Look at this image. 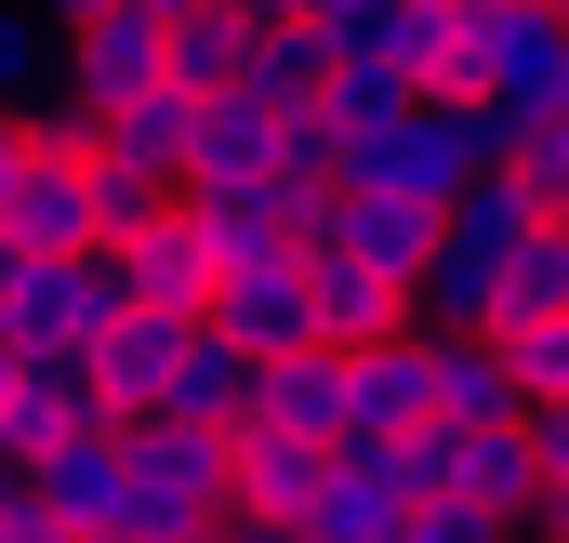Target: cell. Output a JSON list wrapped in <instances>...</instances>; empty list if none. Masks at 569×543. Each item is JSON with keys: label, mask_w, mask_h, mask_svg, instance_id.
Masks as SVG:
<instances>
[{"label": "cell", "mask_w": 569, "mask_h": 543, "mask_svg": "<svg viewBox=\"0 0 569 543\" xmlns=\"http://www.w3.org/2000/svg\"><path fill=\"white\" fill-rule=\"evenodd\" d=\"M517 159V120L477 93V107H437V93H411V120L398 134H371L358 159H345V186H385V199H425V213H450L477 172H503Z\"/></svg>", "instance_id": "1"}, {"label": "cell", "mask_w": 569, "mask_h": 543, "mask_svg": "<svg viewBox=\"0 0 569 543\" xmlns=\"http://www.w3.org/2000/svg\"><path fill=\"white\" fill-rule=\"evenodd\" d=\"M226 517V424H172V411H120V531L186 543Z\"/></svg>", "instance_id": "2"}, {"label": "cell", "mask_w": 569, "mask_h": 543, "mask_svg": "<svg viewBox=\"0 0 569 543\" xmlns=\"http://www.w3.org/2000/svg\"><path fill=\"white\" fill-rule=\"evenodd\" d=\"M53 80H67L93 120L133 107V93H172V67H159V13L107 0V13H80V27H53Z\"/></svg>", "instance_id": "3"}, {"label": "cell", "mask_w": 569, "mask_h": 543, "mask_svg": "<svg viewBox=\"0 0 569 543\" xmlns=\"http://www.w3.org/2000/svg\"><path fill=\"white\" fill-rule=\"evenodd\" d=\"M305 253H331V266H371V278H425L437 253V213L425 199H385V186H318V226H305Z\"/></svg>", "instance_id": "4"}, {"label": "cell", "mask_w": 569, "mask_h": 543, "mask_svg": "<svg viewBox=\"0 0 569 543\" xmlns=\"http://www.w3.org/2000/svg\"><path fill=\"white\" fill-rule=\"evenodd\" d=\"M186 226L212 239V266H279V253H305V226H318V186H279V172L186 186Z\"/></svg>", "instance_id": "5"}, {"label": "cell", "mask_w": 569, "mask_h": 543, "mask_svg": "<svg viewBox=\"0 0 569 543\" xmlns=\"http://www.w3.org/2000/svg\"><path fill=\"white\" fill-rule=\"evenodd\" d=\"M0 253H40V266L93 253V159L27 146V172H13V199H0Z\"/></svg>", "instance_id": "6"}, {"label": "cell", "mask_w": 569, "mask_h": 543, "mask_svg": "<svg viewBox=\"0 0 569 543\" xmlns=\"http://www.w3.org/2000/svg\"><path fill=\"white\" fill-rule=\"evenodd\" d=\"M437 491H450V504H477V517H503V531H530V504H543V477H530V437H517V424H437Z\"/></svg>", "instance_id": "7"}, {"label": "cell", "mask_w": 569, "mask_h": 543, "mask_svg": "<svg viewBox=\"0 0 569 543\" xmlns=\"http://www.w3.org/2000/svg\"><path fill=\"white\" fill-rule=\"evenodd\" d=\"M27 504L53 517V531H120V424H80V437H53V451H27Z\"/></svg>", "instance_id": "8"}, {"label": "cell", "mask_w": 569, "mask_h": 543, "mask_svg": "<svg viewBox=\"0 0 569 543\" xmlns=\"http://www.w3.org/2000/svg\"><path fill=\"white\" fill-rule=\"evenodd\" d=\"M212 332H226L239 358H291V345H318L305 253H279V266H226V278H212Z\"/></svg>", "instance_id": "9"}, {"label": "cell", "mask_w": 569, "mask_h": 543, "mask_svg": "<svg viewBox=\"0 0 569 543\" xmlns=\"http://www.w3.org/2000/svg\"><path fill=\"white\" fill-rule=\"evenodd\" d=\"M411 424H425V318L345 358V437H331V451H385V437H411Z\"/></svg>", "instance_id": "10"}, {"label": "cell", "mask_w": 569, "mask_h": 543, "mask_svg": "<svg viewBox=\"0 0 569 543\" xmlns=\"http://www.w3.org/2000/svg\"><path fill=\"white\" fill-rule=\"evenodd\" d=\"M398 517H411L398 451H331V477H318V504L291 517V543H398Z\"/></svg>", "instance_id": "11"}, {"label": "cell", "mask_w": 569, "mask_h": 543, "mask_svg": "<svg viewBox=\"0 0 569 543\" xmlns=\"http://www.w3.org/2000/svg\"><path fill=\"white\" fill-rule=\"evenodd\" d=\"M120 278H133V305H146V318L199 332V318H212V278H226V266H212V239H199V226H186V199H172L146 239H120Z\"/></svg>", "instance_id": "12"}, {"label": "cell", "mask_w": 569, "mask_h": 543, "mask_svg": "<svg viewBox=\"0 0 569 543\" xmlns=\"http://www.w3.org/2000/svg\"><path fill=\"white\" fill-rule=\"evenodd\" d=\"M80 424H107V411H93V358H80V345L13 358V398H0V451H13V464H27V451H53V437H80Z\"/></svg>", "instance_id": "13"}, {"label": "cell", "mask_w": 569, "mask_h": 543, "mask_svg": "<svg viewBox=\"0 0 569 543\" xmlns=\"http://www.w3.org/2000/svg\"><path fill=\"white\" fill-rule=\"evenodd\" d=\"M239 424H266V437H318V451H331V437H345V358H331V345H291V358H266Z\"/></svg>", "instance_id": "14"}, {"label": "cell", "mask_w": 569, "mask_h": 543, "mask_svg": "<svg viewBox=\"0 0 569 543\" xmlns=\"http://www.w3.org/2000/svg\"><path fill=\"white\" fill-rule=\"evenodd\" d=\"M543 226H557V199H543L530 172H477V186H463V199L437 213V239H463L477 266H517V253H530Z\"/></svg>", "instance_id": "15"}, {"label": "cell", "mask_w": 569, "mask_h": 543, "mask_svg": "<svg viewBox=\"0 0 569 543\" xmlns=\"http://www.w3.org/2000/svg\"><path fill=\"white\" fill-rule=\"evenodd\" d=\"M425 424H517V385H503L490 332H425Z\"/></svg>", "instance_id": "16"}, {"label": "cell", "mask_w": 569, "mask_h": 543, "mask_svg": "<svg viewBox=\"0 0 569 543\" xmlns=\"http://www.w3.org/2000/svg\"><path fill=\"white\" fill-rule=\"evenodd\" d=\"M305 305H318V345L331 358H358V345H385V332H411V292L371 266H331V253H305Z\"/></svg>", "instance_id": "17"}, {"label": "cell", "mask_w": 569, "mask_h": 543, "mask_svg": "<svg viewBox=\"0 0 569 543\" xmlns=\"http://www.w3.org/2000/svg\"><path fill=\"white\" fill-rule=\"evenodd\" d=\"M279 172V120L239 93H186V186H252Z\"/></svg>", "instance_id": "18"}, {"label": "cell", "mask_w": 569, "mask_h": 543, "mask_svg": "<svg viewBox=\"0 0 569 543\" xmlns=\"http://www.w3.org/2000/svg\"><path fill=\"white\" fill-rule=\"evenodd\" d=\"M252 372H266V358H239V345L199 318V332L172 345V385H159L146 411H172V424H239V411H252Z\"/></svg>", "instance_id": "19"}, {"label": "cell", "mask_w": 569, "mask_h": 543, "mask_svg": "<svg viewBox=\"0 0 569 543\" xmlns=\"http://www.w3.org/2000/svg\"><path fill=\"white\" fill-rule=\"evenodd\" d=\"M318 80H331V53H318V27L305 13H279V27H252V53H239V107H266V120H291V107H318Z\"/></svg>", "instance_id": "20"}, {"label": "cell", "mask_w": 569, "mask_h": 543, "mask_svg": "<svg viewBox=\"0 0 569 543\" xmlns=\"http://www.w3.org/2000/svg\"><path fill=\"white\" fill-rule=\"evenodd\" d=\"M172 345H186V332H172V318H120V332H93V345H80V358H93V411H107V424H120V411H146L159 398V385H172Z\"/></svg>", "instance_id": "21"}, {"label": "cell", "mask_w": 569, "mask_h": 543, "mask_svg": "<svg viewBox=\"0 0 569 543\" xmlns=\"http://www.w3.org/2000/svg\"><path fill=\"white\" fill-rule=\"evenodd\" d=\"M93 159H120V172H146V186L186 199V93H133V107H107V120H93Z\"/></svg>", "instance_id": "22"}, {"label": "cell", "mask_w": 569, "mask_h": 543, "mask_svg": "<svg viewBox=\"0 0 569 543\" xmlns=\"http://www.w3.org/2000/svg\"><path fill=\"white\" fill-rule=\"evenodd\" d=\"M490 305H503V266H477L463 239H437L425 278H411V318L425 332H490Z\"/></svg>", "instance_id": "23"}, {"label": "cell", "mask_w": 569, "mask_h": 543, "mask_svg": "<svg viewBox=\"0 0 569 543\" xmlns=\"http://www.w3.org/2000/svg\"><path fill=\"white\" fill-rule=\"evenodd\" d=\"M239 53H252V27H239L226 0H199V13H172V27H159L172 93H226V80H239Z\"/></svg>", "instance_id": "24"}, {"label": "cell", "mask_w": 569, "mask_h": 543, "mask_svg": "<svg viewBox=\"0 0 569 543\" xmlns=\"http://www.w3.org/2000/svg\"><path fill=\"white\" fill-rule=\"evenodd\" d=\"M318 120H331L345 159H358L371 134H398V120H411V67H331V80H318Z\"/></svg>", "instance_id": "25"}, {"label": "cell", "mask_w": 569, "mask_h": 543, "mask_svg": "<svg viewBox=\"0 0 569 543\" xmlns=\"http://www.w3.org/2000/svg\"><path fill=\"white\" fill-rule=\"evenodd\" d=\"M490 345H503V385H517V411H530V398H569V305H557V318H503Z\"/></svg>", "instance_id": "26"}, {"label": "cell", "mask_w": 569, "mask_h": 543, "mask_svg": "<svg viewBox=\"0 0 569 543\" xmlns=\"http://www.w3.org/2000/svg\"><path fill=\"white\" fill-rule=\"evenodd\" d=\"M40 93H53V13L0 0V120H27Z\"/></svg>", "instance_id": "27"}, {"label": "cell", "mask_w": 569, "mask_h": 543, "mask_svg": "<svg viewBox=\"0 0 569 543\" xmlns=\"http://www.w3.org/2000/svg\"><path fill=\"white\" fill-rule=\"evenodd\" d=\"M133 318V278H120V253L93 239V253H67V332L93 345V332H120Z\"/></svg>", "instance_id": "28"}, {"label": "cell", "mask_w": 569, "mask_h": 543, "mask_svg": "<svg viewBox=\"0 0 569 543\" xmlns=\"http://www.w3.org/2000/svg\"><path fill=\"white\" fill-rule=\"evenodd\" d=\"M557 305H569V239L543 226V239L503 266V305H490V332H503V318H557Z\"/></svg>", "instance_id": "29"}, {"label": "cell", "mask_w": 569, "mask_h": 543, "mask_svg": "<svg viewBox=\"0 0 569 543\" xmlns=\"http://www.w3.org/2000/svg\"><path fill=\"white\" fill-rule=\"evenodd\" d=\"M172 213V186H146V172H120V159H93V239L120 253V239H146Z\"/></svg>", "instance_id": "30"}, {"label": "cell", "mask_w": 569, "mask_h": 543, "mask_svg": "<svg viewBox=\"0 0 569 543\" xmlns=\"http://www.w3.org/2000/svg\"><path fill=\"white\" fill-rule=\"evenodd\" d=\"M398 543H517L503 517H477V504H450V491H425L411 517H398Z\"/></svg>", "instance_id": "31"}, {"label": "cell", "mask_w": 569, "mask_h": 543, "mask_svg": "<svg viewBox=\"0 0 569 543\" xmlns=\"http://www.w3.org/2000/svg\"><path fill=\"white\" fill-rule=\"evenodd\" d=\"M517 437H530V477L569 491V398H530V411H517Z\"/></svg>", "instance_id": "32"}, {"label": "cell", "mask_w": 569, "mask_h": 543, "mask_svg": "<svg viewBox=\"0 0 569 543\" xmlns=\"http://www.w3.org/2000/svg\"><path fill=\"white\" fill-rule=\"evenodd\" d=\"M503 172H530L543 199H569V120H530V134H517V159H503Z\"/></svg>", "instance_id": "33"}, {"label": "cell", "mask_w": 569, "mask_h": 543, "mask_svg": "<svg viewBox=\"0 0 569 543\" xmlns=\"http://www.w3.org/2000/svg\"><path fill=\"white\" fill-rule=\"evenodd\" d=\"M13 172H27V120H0V199H13Z\"/></svg>", "instance_id": "34"}, {"label": "cell", "mask_w": 569, "mask_h": 543, "mask_svg": "<svg viewBox=\"0 0 569 543\" xmlns=\"http://www.w3.org/2000/svg\"><path fill=\"white\" fill-rule=\"evenodd\" d=\"M226 13H239V27H279V13H305V0H226Z\"/></svg>", "instance_id": "35"}, {"label": "cell", "mask_w": 569, "mask_h": 543, "mask_svg": "<svg viewBox=\"0 0 569 543\" xmlns=\"http://www.w3.org/2000/svg\"><path fill=\"white\" fill-rule=\"evenodd\" d=\"M133 13H159V27H172V13H199V0H133Z\"/></svg>", "instance_id": "36"}, {"label": "cell", "mask_w": 569, "mask_h": 543, "mask_svg": "<svg viewBox=\"0 0 569 543\" xmlns=\"http://www.w3.org/2000/svg\"><path fill=\"white\" fill-rule=\"evenodd\" d=\"M186 543H239V531H226V517H212V531H186Z\"/></svg>", "instance_id": "37"}, {"label": "cell", "mask_w": 569, "mask_h": 543, "mask_svg": "<svg viewBox=\"0 0 569 543\" xmlns=\"http://www.w3.org/2000/svg\"><path fill=\"white\" fill-rule=\"evenodd\" d=\"M80 543H133V531H80Z\"/></svg>", "instance_id": "38"}, {"label": "cell", "mask_w": 569, "mask_h": 543, "mask_svg": "<svg viewBox=\"0 0 569 543\" xmlns=\"http://www.w3.org/2000/svg\"><path fill=\"white\" fill-rule=\"evenodd\" d=\"M0 398H13V358H0Z\"/></svg>", "instance_id": "39"}, {"label": "cell", "mask_w": 569, "mask_h": 543, "mask_svg": "<svg viewBox=\"0 0 569 543\" xmlns=\"http://www.w3.org/2000/svg\"><path fill=\"white\" fill-rule=\"evenodd\" d=\"M557 239H569V199H557Z\"/></svg>", "instance_id": "40"}, {"label": "cell", "mask_w": 569, "mask_h": 543, "mask_svg": "<svg viewBox=\"0 0 569 543\" xmlns=\"http://www.w3.org/2000/svg\"><path fill=\"white\" fill-rule=\"evenodd\" d=\"M557 13H569V0H557Z\"/></svg>", "instance_id": "41"}]
</instances>
